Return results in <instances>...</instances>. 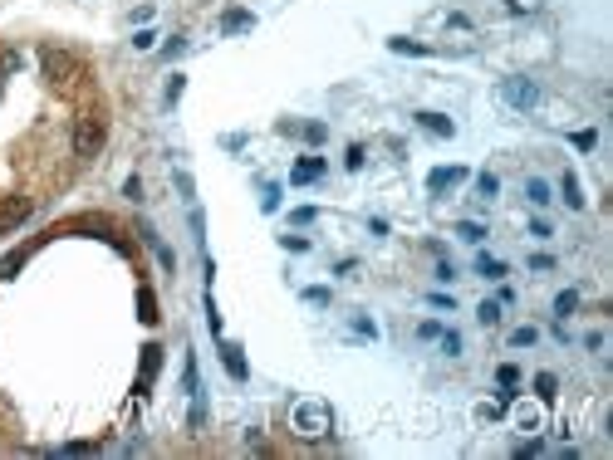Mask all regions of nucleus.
I'll return each instance as SVG.
<instances>
[{
    "mask_svg": "<svg viewBox=\"0 0 613 460\" xmlns=\"http://www.w3.org/2000/svg\"><path fill=\"white\" fill-rule=\"evenodd\" d=\"M290 426H295V436H305V441H324V436L334 431V407H329V402H295V407H290Z\"/></svg>",
    "mask_w": 613,
    "mask_h": 460,
    "instance_id": "f257e3e1",
    "label": "nucleus"
},
{
    "mask_svg": "<svg viewBox=\"0 0 613 460\" xmlns=\"http://www.w3.org/2000/svg\"><path fill=\"white\" fill-rule=\"evenodd\" d=\"M501 98L510 103V108H535L540 103V88H535V79H501Z\"/></svg>",
    "mask_w": 613,
    "mask_h": 460,
    "instance_id": "f03ea898",
    "label": "nucleus"
},
{
    "mask_svg": "<svg viewBox=\"0 0 613 460\" xmlns=\"http://www.w3.org/2000/svg\"><path fill=\"white\" fill-rule=\"evenodd\" d=\"M98 147H103V123H98V118H84V123L74 127V152H79V157H93Z\"/></svg>",
    "mask_w": 613,
    "mask_h": 460,
    "instance_id": "7ed1b4c3",
    "label": "nucleus"
},
{
    "mask_svg": "<svg viewBox=\"0 0 613 460\" xmlns=\"http://www.w3.org/2000/svg\"><path fill=\"white\" fill-rule=\"evenodd\" d=\"M221 363H226L231 382H246V377H251V368H246V353H241V343H226V338H221Z\"/></svg>",
    "mask_w": 613,
    "mask_h": 460,
    "instance_id": "20e7f679",
    "label": "nucleus"
},
{
    "mask_svg": "<svg viewBox=\"0 0 613 460\" xmlns=\"http://www.w3.org/2000/svg\"><path fill=\"white\" fill-rule=\"evenodd\" d=\"M461 181H466V167H437V171H427V191H432V196L451 191V186H461Z\"/></svg>",
    "mask_w": 613,
    "mask_h": 460,
    "instance_id": "39448f33",
    "label": "nucleus"
},
{
    "mask_svg": "<svg viewBox=\"0 0 613 460\" xmlns=\"http://www.w3.org/2000/svg\"><path fill=\"white\" fill-rule=\"evenodd\" d=\"M319 176H324V157H305V162L290 167V181H295V186H309V181H319Z\"/></svg>",
    "mask_w": 613,
    "mask_h": 460,
    "instance_id": "423d86ee",
    "label": "nucleus"
},
{
    "mask_svg": "<svg viewBox=\"0 0 613 460\" xmlns=\"http://www.w3.org/2000/svg\"><path fill=\"white\" fill-rule=\"evenodd\" d=\"M157 368H162V348H157V343H147V348H142V377H137V392H147V382L157 377Z\"/></svg>",
    "mask_w": 613,
    "mask_h": 460,
    "instance_id": "0eeeda50",
    "label": "nucleus"
},
{
    "mask_svg": "<svg viewBox=\"0 0 613 460\" xmlns=\"http://www.w3.org/2000/svg\"><path fill=\"white\" fill-rule=\"evenodd\" d=\"M241 30H256V15L251 10H226L221 15V35H241Z\"/></svg>",
    "mask_w": 613,
    "mask_h": 460,
    "instance_id": "6e6552de",
    "label": "nucleus"
},
{
    "mask_svg": "<svg viewBox=\"0 0 613 460\" xmlns=\"http://www.w3.org/2000/svg\"><path fill=\"white\" fill-rule=\"evenodd\" d=\"M417 123L427 127L432 137H451V132H456V123H451V118H441V113H417Z\"/></svg>",
    "mask_w": 613,
    "mask_h": 460,
    "instance_id": "1a4fd4ad",
    "label": "nucleus"
},
{
    "mask_svg": "<svg viewBox=\"0 0 613 460\" xmlns=\"http://www.w3.org/2000/svg\"><path fill=\"white\" fill-rule=\"evenodd\" d=\"M25 215H30V201H25V196H15V201H10V206L0 210V225H5V230H10V225H20V220H25Z\"/></svg>",
    "mask_w": 613,
    "mask_h": 460,
    "instance_id": "9d476101",
    "label": "nucleus"
},
{
    "mask_svg": "<svg viewBox=\"0 0 613 460\" xmlns=\"http://www.w3.org/2000/svg\"><path fill=\"white\" fill-rule=\"evenodd\" d=\"M476 274H481V279H505V264H501L496 255H476Z\"/></svg>",
    "mask_w": 613,
    "mask_h": 460,
    "instance_id": "9b49d317",
    "label": "nucleus"
},
{
    "mask_svg": "<svg viewBox=\"0 0 613 460\" xmlns=\"http://www.w3.org/2000/svg\"><path fill=\"white\" fill-rule=\"evenodd\" d=\"M501 387H505V392H501V402H510V397H515V382H520V368H515V363H501Z\"/></svg>",
    "mask_w": 613,
    "mask_h": 460,
    "instance_id": "f8f14e48",
    "label": "nucleus"
},
{
    "mask_svg": "<svg viewBox=\"0 0 613 460\" xmlns=\"http://www.w3.org/2000/svg\"><path fill=\"white\" fill-rule=\"evenodd\" d=\"M476 196H481V201H496V196H501V176H496V171H481V176H476Z\"/></svg>",
    "mask_w": 613,
    "mask_h": 460,
    "instance_id": "ddd939ff",
    "label": "nucleus"
},
{
    "mask_svg": "<svg viewBox=\"0 0 613 460\" xmlns=\"http://www.w3.org/2000/svg\"><path fill=\"white\" fill-rule=\"evenodd\" d=\"M574 309H579V294H574V289H565V294H555V319H560V323H565V319H570Z\"/></svg>",
    "mask_w": 613,
    "mask_h": 460,
    "instance_id": "4468645a",
    "label": "nucleus"
},
{
    "mask_svg": "<svg viewBox=\"0 0 613 460\" xmlns=\"http://www.w3.org/2000/svg\"><path fill=\"white\" fill-rule=\"evenodd\" d=\"M560 191H565V206H570V210L584 206V191H579V176H574V171L565 176V186H560Z\"/></svg>",
    "mask_w": 613,
    "mask_h": 460,
    "instance_id": "2eb2a0df",
    "label": "nucleus"
},
{
    "mask_svg": "<svg viewBox=\"0 0 613 460\" xmlns=\"http://www.w3.org/2000/svg\"><path fill=\"white\" fill-rule=\"evenodd\" d=\"M525 196L535 201V206H550V201H555V196H550V186H545L540 176H530V181H525Z\"/></svg>",
    "mask_w": 613,
    "mask_h": 460,
    "instance_id": "dca6fc26",
    "label": "nucleus"
},
{
    "mask_svg": "<svg viewBox=\"0 0 613 460\" xmlns=\"http://www.w3.org/2000/svg\"><path fill=\"white\" fill-rule=\"evenodd\" d=\"M456 235H461L466 245H481V240H486V225H481V220H461V225H456Z\"/></svg>",
    "mask_w": 613,
    "mask_h": 460,
    "instance_id": "f3484780",
    "label": "nucleus"
},
{
    "mask_svg": "<svg viewBox=\"0 0 613 460\" xmlns=\"http://www.w3.org/2000/svg\"><path fill=\"white\" fill-rule=\"evenodd\" d=\"M137 309H142V323H157V299H152V289L137 294Z\"/></svg>",
    "mask_w": 613,
    "mask_h": 460,
    "instance_id": "a211bd4d",
    "label": "nucleus"
},
{
    "mask_svg": "<svg viewBox=\"0 0 613 460\" xmlns=\"http://www.w3.org/2000/svg\"><path fill=\"white\" fill-rule=\"evenodd\" d=\"M25 264V250H15V255H5L0 260V279H15V269Z\"/></svg>",
    "mask_w": 613,
    "mask_h": 460,
    "instance_id": "6ab92c4d",
    "label": "nucleus"
},
{
    "mask_svg": "<svg viewBox=\"0 0 613 460\" xmlns=\"http://www.w3.org/2000/svg\"><path fill=\"white\" fill-rule=\"evenodd\" d=\"M476 319H481L486 328H491V323H501V304H496V299H486L481 309H476Z\"/></svg>",
    "mask_w": 613,
    "mask_h": 460,
    "instance_id": "aec40b11",
    "label": "nucleus"
},
{
    "mask_svg": "<svg viewBox=\"0 0 613 460\" xmlns=\"http://www.w3.org/2000/svg\"><path fill=\"white\" fill-rule=\"evenodd\" d=\"M300 132H305V142H314V147H319V142L329 137V127H324V123H305Z\"/></svg>",
    "mask_w": 613,
    "mask_h": 460,
    "instance_id": "412c9836",
    "label": "nucleus"
},
{
    "mask_svg": "<svg viewBox=\"0 0 613 460\" xmlns=\"http://www.w3.org/2000/svg\"><path fill=\"white\" fill-rule=\"evenodd\" d=\"M172 181H177V191H182V201H197V186H192V176H187V171H177Z\"/></svg>",
    "mask_w": 613,
    "mask_h": 460,
    "instance_id": "4be33fe9",
    "label": "nucleus"
},
{
    "mask_svg": "<svg viewBox=\"0 0 613 460\" xmlns=\"http://www.w3.org/2000/svg\"><path fill=\"white\" fill-rule=\"evenodd\" d=\"M555 387H560V382H555V373H540V377H535V392H540V397H555Z\"/></svg>",
    "mask_w": 613,
    "mask_h": 460,
    "instance_id": "5701e85b",
    "label": "nucleus"
},
{
    "mask_svg": "<svg viewBox=\"0 0 613 460\" xmlns=\"http://www.w3.org/2000/svg\"><path fill=\"white\" fill-rule=\"evenodd\" d=\"M441 353H446V358H456V353H461V333H451V328H446V333H441Z\"/></svg>",
    "mask_w": 613,
    "mask_h": 460,
    "instance_id": "b1692460",
    "label": "nucleus"
},
{
    "mask_svg": "<svg viewBox=\"0 0 613 460\" xmlns=\"http://www.w3.org/2000/svg\"><path fill=\"white\" fill-rule=\"evenodd\" d=\"M540 451H545V441H540V436H535V441H520V446H515V456H520V460L540 456Z\"/></svg>",
    "mask_w": 613,
    "mask_h": 460,
    "instance_id": "393cba45",
    "label": "nucleus"
},
{
    "mask_svg": "<svg viewBox=\"0 0 613 460\" xmlns=\"http://www.w3.org/2000/svg\"><path fill=\"white\" fill-rule=\"evenodd\" d=\"M535 328H515V333H510V348H530V343H535Z\"/></svg>",
    "mask_w": 613,
    "mask_h": 460,
    "instance_id": "a878e982",
    "label": "nucleus"
},
{
    "mask_svg": "<svg viewBox=\"0 0 613 460\" xmlns=\"http://www.w3.org/2000/svg\"><path fill=\"white\" fill-rule=\"evenodd\" d=\"M353 333L358 338H378V323H373V319H353Z\"/></svg>",
    "mask_w": 613,
    "mask_h": 460,
    "instance_id": "bb28decb",
    "label": "nucleus"
},
{
    "mask_svg": "<svg viewBox=\"0 0 613 460\" xmlns=\"http://www.w3.org/2000/svg\"><path fill=\"white\" fill-rule=\"evenodd\" d=\"M594 142H599V137H594L589 127H584V132H574V147H579V152H594Z\"/></svg>",
    "mask_w": 613,
    "mask_h": 460,
    "instance_id": "cd10ccee",
    "label": "nucleus"
},
{
    "mask_svg": "<svg viewBox=\"0 0 613 460\" xmlns=\"http://www.w3.org/2000/svg\"><path fill=\"white\" fill-rule=\"evenodd\" d=\"M152 44H157L152 30H137V35H132V49H152Z\"/></svg>",
    "mask_w": 613,
    "mask_h": 460,
    "instance_id": "c85d7f7f",
    "label": "nucleus"
},
{
    "mask_svg": "<svg viewBox=\"0 0 613 460\" xmlns=\"http://www.w3.org/2000/svg\"><path fill=\"white\" fill-rule=\"evenodd\" d=\"M123 196H128V201H142V181H137V176L123 181Z\"/></svg>",
    "mask_w": 613,
    "mask_h": 460,
    "instance_id": "c756f323",
    "label": "nucleus"
},
{
    "mask_svg": "<svg viewBox=\"0 0 613 460\" xmlns=\"http://www.w3.org/2000/svg\"><path fill=\"white\" fill-rule=\"evenodd\" d=\"M280 206V186H265V196H261V210H275Z\"/></svg>",
    "mask_w": 613,
    "mask_h": 460,
    "instance_id": "7c9ffc66",
    "label": "nucleus"
},
{
    "mask_svg": "<svg viewBox=\"0 0 613 460\" xmlns=\"http://www.w3.org/2000/svg\"><path fill=\"white\" fill-rule=\"evenodd\" d=\"M182 88H187V79H182V74H172V84H167V103H177V98H182Z\"/></svg>",
    "mask_w": 613,
    "mask_h": 460,
    "instance_id": "2f4dec72",
    "label": "nucleus"
},
{
    "mask_svg": "<svg viewBox=\"0 0 613 460\" xmlns=\"http://www.w3.org/2000/svg\"><path fill=\"white\" fill-rule=\"evenodd\" d=\"M344 167H349V171H358V167H363V147H349V157H344Z\"/></svg>",
    "mask_w": 613,
    "mask_h": 460,
    "instance_id": "473e14b6",
    "label": "nucleus"
},
{
    "mask_svg": "<svg viewBox=\"0 0 613 460\" xmlns=\"http://www.w3.org/2000/svg\"><path fill=\"white\" fill-rule=\"evenodd\" d=\"M530 269H540V274H545V269H555V260H550V255H530Z\"/></svg>",
    "mask_w": 613,
    "mask_h": 460,
    "instance_id": "72a5a7b5",
    "label": "nucleus"
},
{
    "mask_svg": "<svg viewBox=\"0 0 613 460\" xmlns=\"http://www.w3.org/2000/svg\"><path fill=\"white\" fill-rule=\"evenodd\" d=\"M397 54H422V44H412V40H393Z\"/></svg>",
    "mask_w": 613,
    "mask_h": 460,
    "instance_id": "f704fd0d",
    "label": "nucleus"
},
{
    "mask_svg": "<svg viewBox=\"0 0 613 460\" xmlns=\"http://www.w3.org/2000/svg\"><path fill=\"white\" fill-rule=\"evenodd\" d=\"M290 220H295V225H309V220H314V206H300L295 215H290Z\"/></svg>",
    "mask_w": 613,
    "mask_h": 460,
    "instance_id": "c9c22d12",
    "label": "nucleus"
},
{
    "mask_svg": "<svg viewBox=\"0 0 613 460\" xmlns=\"http://www.w3.org/2000/svg\"><path fill=\"white\" fill-rule=\"evenodd\" d=\"M305 304H329V289H305Z\"/></svg>",
    "mask_w": 613,
    "mask_h": 460,
    "instance_id": "e433bc0d",
    "label": "nucleus"
}]
</instances>
